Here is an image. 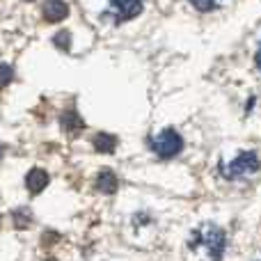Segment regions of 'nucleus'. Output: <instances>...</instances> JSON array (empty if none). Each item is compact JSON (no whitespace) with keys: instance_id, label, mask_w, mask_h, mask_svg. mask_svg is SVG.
<instances>
[{"instance_id":"nucleus-14","label":"nucleus","mask_w":261,"mask_h":261,"mask_svg":"<svg viewBox=\"0 0 261 261\" xmlns=\"http://www.w3.org/2000/svg\"><path fill=\"white\" fill-rule=\"evenodd\" d=\"M48 261H55V259H48Z\"/></svg>"},{"instance_id":"nucleus-1","label":"nucleus","mask_w":261,"mask_h":261,"mask_svg":"<svg viewBox=\"0 0 261 261\" xmlns=\"http://www.w3.org/2000/svg\"><path fill=\"white\" fill-rule=\"evenodd\" d=\"M225 245H227L225 234L216 225H202L199 229L193 231V239H190V248L202 250L208 261H220L222 252H225Z\"/></svg>"},{"instance_id":"nucleus-3","label":"nucleus","mask_w":261,"mask_h":261,"mask_svg":"<svg viewBox=\"0 0 261 261\" xmlns=\"http://www.w3.org/2000/svg\"><path fill=\"white\" fill-rule=\"evenodd\" d=\"M259 170V158L257 151H248V153H241L239 158L229 163V165H222V172H225L227 179H239V176L245 174H252V172Z\"/></svg>"},{"instance_id":"nucleus-5","label":"nucleus","mask_w":261,"mask_h":261,"mask_svg":"<svg viewBox=\"0 0 261 261\" xmlns=\"http://www.w3.org/2000/svg\"><path fill=\"white\" fill-rule=\"evenodd\" d=\"M67 14H69V5L62 3V0H48L44 5V18L48 23L62 21V18H67Z\"/></svg>"},{"instance_id":"nucleus-8","label":"nucleus","mask_w":261,"mask_h":261,"mask_svg":"<svg viewBox=\"0 0 261 261\" xmlns=\"http://www.w3.org/2000/svg\"><path fill=\"white\" fill-rule=\"evenodd\" d=\"M117 147V138L110 133H96L94 135V149L101 153H113Z\"/></svg>"},{"instance_id":"nucleus-11","label":"nucleus","mask_w":261,"mask_h":261,"mask_svg":"<svg viewBox=\"0 0 261 261\" xmlns=\"http://www.w3.org/2000/svg\"><path fill=\"white\" fill-rule=\"evenodd\" d=\"M190 3H193L199 12H213L216 7L222 5V0H190Z\"/></svg>"},{"instance_id":"nucleus-7","label":"nucleus","mask_w":261,"mask_h":261,"mask_svg":"<svg viewBox=\"0 0 261 261\" xmlns=\"http://www.w3.org/2000/svg\"><path fill=\"white\" fill-rule=\"evenodd\" d=\"M117 186H119L117 176H115L110 170H103L99 176H96V188H99L103 195H113V193H117Z\"/></svg>"},{"instance_id":"nucleus-9","label":"nucleus","mask_w":261,"mask_h":261,"mask_svg":"<svg viewBox=\"0 0 261 261\" xmlns=\"http://www.w3.org/2000/svg\"><path fill=\"white\" fill-rule=\"evenodd\" d=\"M60 124H62L64 130H69V133H76V130H81L85 124H83L81 115L76 113V110H69V113H64L62 117H60Z\"/></svg>"},{"instance_id":"nucleus-13","label":"nucleus","mask_w":261,"mask_h":261,"mask_svg":"<svg viewBox=\"0 0 261 261\" xmlns=\"http://www.w3.org/2000/svg\"><path fill=\"white\" fill-rule=\"evenodd\" d=\"M0 156H3V147H0Z\"/></svg>"},{"instance_id":"nucleus-12","label":"nucleus","mask_w":261,"mask_h":261,"mask_svg":"<svg viewBox=\"0 0 261 261\" xmlns=\"http://www.w3.org/2000/svg\"><path fill=\"white\" fill-rule=\"evenodd\" d=\"M14 78V69L9 64H0V85H7Z\"/></svg>"},{"instance_id":"nucleus-4","label":"nucleus","mask_w":261,"mask_h":261,"mask_svg":"<svg viewBox=\"0 0 261 261\" xmlns=\"http://www.w3.org/2000/svg\"><path fill=\"white\" fill-rule=\"evenodd\" d=\"M140 12H142V0H110L108 3V16L115 23L130 21Z\"/></svg>"},{"instance_id":"nucleus-6","label":"nucleus","mask_w":261,"mask_h":261,"mask_svg":"<svg viewBox=\"0 0 261 261\" xmlns=\"http://www.w3.org/2000/svg\"><path fill=\"white\" fill-rule=\"evenodd\" d=\"M25 186H28V190H30L32 195H39L41 190L48 186V174H46L44 170H39V167H35V170H30L28 172V176H25Z\"/></svg>"},{"instance_id":"nucleus-2","label":"nucleus","mask_w":261,"mask_h":261,"mask_svg":"<svg viewBox=\"0 0 261 261\" xmlns=\"http://www.w3.org/2000/svg\"><path fill=\"white\" fill-rule=\"evenodd\" d=\"M151 149L161 158H174L184 149V138L174 128H165L151 140Z\"/></svg>"},{"instance_id":"nucleus-10","label":"nucleus","mask_w":261,"mask_h":261,"mask_svg":"<svg viewBox=\"0 0 261 261\" xmlns=\"http://www.w3.org/2000/svg\"><path fill=\"white\" fill-rule=\"evenodd\" d=\"M53 44L58 46V48H62V50H69V48H71V35H69L67 30L58 32V35L53 37Z\"/></svg>"}]
</instances>
